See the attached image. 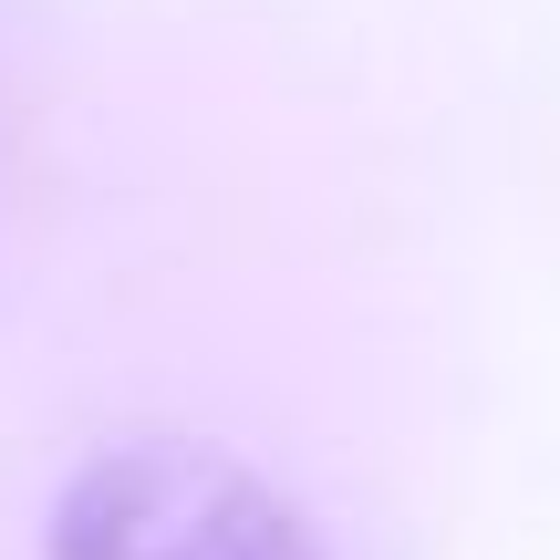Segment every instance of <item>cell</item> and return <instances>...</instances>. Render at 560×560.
I'll use <instances>...</instances> for the list:
<instances>
[{"label":"cell","mask_w":560,"mask_h":560,"mask_svg":"<svg viewBox=\"0 0 560 560\" xmlns=\"http://www.w3.org/2000/svg\"><path fill=\"white\" fill-rule=\"evenodd\" d=\"M52 560H322L301 509L219 446H115L73 478Z\"/></svg>","instance_id":"6da1fadb"}]
</instances>
